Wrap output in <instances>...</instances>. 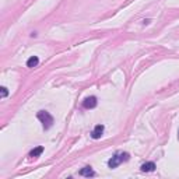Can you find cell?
<instances>
[{
    "label": "cell",
    "mask_w": 179,
    "mask_h": 179,
    "mask_svg": "<svg viewBox=\"0 0 179 179\" xmlns=\"http://www.w3.org/2000/svg\"><path fill=\"white\" fill-rule=\"evenodd\" d=\"M130 158V155L128 154V152H123V151H120V152H116V154L114 155V157L111 158V160L108 161V167L111 169H114V168H118V167L120 165L122 162H126V161Z\"/></svg>",
    "instance_id": "cell-1"
},
{
    "label": "cell",
    "mask_w": 179,
    "mask_h": 179,
    "mask_svg": "<svg viewBox=\"0 0 179 179\" xmlns=\"http://www.w3.org/2000/svg\"><path fill=\"white\" fill-rule=\"evenodd\" d=\"M36 118L41 120V123H42V126H44L45 130H48V129H51L52 126H53V116H52L49 112L39 111L38 114H36Z\"/></svg>",
    "instance_id": "cell-2"
},
{
    "label": "cell",
    "mask_w": 179,
    "mask_h": 179,
    "mask_svg": "<svg viewBox=\"0 0 179 179\" xmlns=\"http://www.w3.org/2000/svg\"><path fill=\"white\" fill-rule=\"evenodd\" d=\"M98 101L95 97H87L84 101H83V106H84L85 109H94L95 106H97Z\"/></svg>",
    "instance_id": "cell-3"
},
{
    "label": "cell",
    "mask_w": 179,
    "mask_h": 179,
    "mask_svg": "<svg viewBox=\"0 0 179 179\" xmlns=\"http://www.w3.org/2000/svg\"><path fill=\"white\" fill-rule=\"evenodd\" d=\"M104 130H105L104 125H97L94 129H92V132H91V137H92V138H95V140H98V138H101V136L104 134Z\"/></svg>",
    "instance_id": "cell-4"
},
{
    "label": "cell",
    "mask_w": 179,
    "mask_h": 179,
    "mask_svg": "<svg viewBox=\"0 0 179 179\" xmlns=\"http://www.w3.org/2000/svg\"><path fill=\"white\" fill-rule=\"evenodd\" d=\"M79 175H81V177H85V178H90V177H95V172L92 171L91 167H84V168H81L79 171Z\"/></svg>",
    "instance_id": "cell-5"
},
{
    "label": "cell",
    "mask_w": 179,
    "mask_h": 179,
    "mask_svg": "<svg viewBox=\"0 0 179 179\" xmlns=\"http://www.w3.org/2000/svg\"><path fill=\"white\" fill-rule=\"evenodd\" d=\"M154 169H155V164L151 162V161H148V162H146V164L141 165V171L143 172H152Z\"/></svg>",
    "instance_id": "cell-6"
},
{
    "label": "cell",
    "mask_w": 179,
    "mask_h": 179,
    "mask_svg": "<svg viewBox=\"0 0 179 179\" xmlns=\"http://www.w3.org/2000/svg\"><path fill=\"white\" fill-rule=\"evenodd\" d=\"M42 152H44V147H42V146H38V147H35L34 150H31L30 157H31V158H36V157H39Z\"/></svg>",
    "instance_id": "cell-7"
},
{
    "label": "cell",
    "mask_w": 179,
    "mask_h": 179,
    "mask_svg": "<svg viewBox=\"0 0 179 179\" xmlns=\"http://www.w3.org/2000/svg\"><path fill=\"white\" fill-rule=\"evenodd\" d=\"M38 63H39L38 56H31L30 59L27 60V67L32 69V67H35V66H38Z\"/></svg>",
    "instance_id": "cell-8"
},
{
    "label": "cell",
    "mask_w": 179,
    "mask_h": 179,
    "mask_svg": "<svg viewBox=\"0 0 179 179\" xmlns=\"http://www.w3.org/2000/svg\"><path fill=\"white\" fill-rule=\"evenodd\" d=\"M0 90H2V98H6V97H7V94H8L7 88H6V87H2Z\"/></svg>",
    "instance_id": "cell-9"
}]
</instances>
